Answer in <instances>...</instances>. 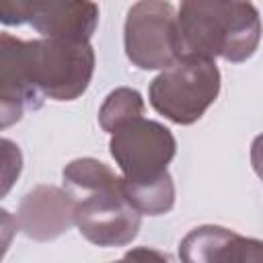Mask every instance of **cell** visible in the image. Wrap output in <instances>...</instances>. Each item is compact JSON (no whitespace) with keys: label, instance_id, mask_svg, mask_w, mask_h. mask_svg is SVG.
I'll return each mask as SVG.
<instances>
[{"label":"cell","instance_id":"6da1fadb","mask_svg":"<svg viewBox=\"0 0 263 263\" xmlns=\"http://www.w3.org/2000/svg\"><path fill=\"white\" fill-rule=\"evenodd\" d=\"M90 41L18 39L0 35V119L2 127L23 119L27 111L43 107L45 99L76 101L95 74Z\"/></svg>","mask_w":263,"mask_h":263},{"label":"cell","instance_id":"7a4b0ae2","mask_svg":"<svg viewBox=\"0 0 263 263\" xmlns=\"http://www.w3.org/2000/svg\"><path fill=\"white\" fill-rule=\"evenodd\" d=\"M261 35L263 23L251 2L187 0L177 8L179 60L222 58L240 64L253 58Z\"/></svg>","mask_w":263,"mask_h":263},{"label":"cell","instance_id":"3957f363","mask_svg":"<svg viewBox=\"0 0 263 263\" xmlns=\"http://www.w3.org/2000/svg\"><path fill=\"white\" fill-rule=\"evenodd\" d=\"M222 76L216 62L179 60L162 70L148 86V99L156 113L177 125H191L216 103Z\"/></svg>","mask_w":263,"mask_h":263},{"label":"cell","instance_id":"277c9868","mask_svg":"<svg viewBox=\"0 0 263 263\" xmlns=\"http://www.w3.org/2000/svg\"><path fill=\"white\" fill-rule=\"evenodd\" d=\"M109 152L127 185H150L171 175L177 140L164 123L140 117L111 136Z\"/></svg>","mask_w":263,"mask_h":263},{"label":"cell","instance_id":"5b68a950","mask_svg":"<svg viewBox=\"0 0 263 263\" xmlns=\"http://www.w3.org/2000/svg\"><path fill=\"white\" fill-rule=\"evenodd\" d=\"M123 47L132 66L140 70L162 72L179 62L175 6L162 0L132 4L123 25Z\"/></svg>","mask_w":263,"mask_h":263},{"label":"cell","instance_id":"8992f818","mask_svg":"<svg viewBox=\"0 0 263 263\" xmlns=\"http://www.w3.org/2000/svg\"><path fill=\"white\" fill-rule=\"evenodd\" d=\"M2 25H29L45 39L90 41L99 25V6L84 0H4Z\"/></svg>","mask_w":263,"mask_h":263},{"label":"cell","instance_id":"52a82bcc","mask_svg":"<svg viewBox=\"0 0 263 263\" xmlns=\"http://www.w3.org/2000/svg\"><path fill=\"white\" fill-rule=\"evenodd\" d=\"M140 226L142 214L125 197L123 181L119 187L76 199V228L97 247H125Z\"/></svg>","mask_w":263,"mask_h":263},{"label":"cell","instance_id":"ba28073f","mask_svg":"<svg viewBox=\"0 0 263 263\" xmlns=\"http://www.w3.org/2000/svg\"><path fill=\"white\" fill-rule=\"evenodd\" d=\"M16 224L33 240H55L76 226V199L55 185H37L18 203Z\"/></svg>","mask_w":263,"mask_h":263},{"label":"cell","instance_id":"9c48e42d","mask_svg":"<svg viewBox=\"0 0 263 263\" xmlns=\"http://www.w3.org/2000/svg\"><path fill=\"white\" fill-rule=\"evenodd\" d=\"M179 259L181 263H263V240L203 224L181 238Z\"/></svg>","mask_w":263,"mask_h":263},{"label":"cell","instance_id":"30bf717a","mask_svg":"<svg viewBox=\"0 0 263 263\" xmlns=\"http://www.w3.org/2000/svg\"><path fill=\"white\" fill-rule=\"evenodd\" d=\"M62 179H64V189L74 199H82L92 193L119 187L123 181L119 175H115V171H111L109 164L90 156L70 160L62 171Z\"/></svg>","mask_w":263,"mask_h":263},{"label":"cell","instance_id":"8fae6325","mask_svg":"<svg viewBox=\"0 0 263 263\" xmlns=\"http://www.w3.org/2000/svg\"><path fill=\"white\" fill-rule=\"evenodd\" d=\"M144 111H146L144 99L136 88L117 86L105 97L99 109V125L113 136L123 125L144 117Z\"/></svg>","mask_w":263,"mask_h":263},{"label":"cell","instance_id":"7c38bea8","mask_svg":"<svg viewBox=\"0 0 263 263\" xmlns=\"http://www.w3.org/2000/svg\"><path fill=\"white\" fill-rule=\"evenodd\" d=\"M123 191L129 203L146 216L168 214L175 205V181L171 175L150 185H127L123 181Z\"/></svg>","mask_w":263,"mask_h":263},{"label":"cell","instance_id":"4fadbf2b","mask_svg":"<svg viewBox=\"0 0 263 263\" xmlns=\"http://www.w3.org/2000/svg\"><path fill=\"white\" fill-rule=\"evenodd\" d=\"M125 263H171L168 255L152 247H134L123 255Z\"/></svg>","mask_w":263,"mask_h":263},{"label":"cell","instance_id":"5bb4252c","mask_svg":"<svg viewBox=\"0 0 263 263\" xmlns=\"http://www.w3.org/2000/svg\"><path fill=\"white\" fill-rule=\"evenodd\" d=\"M251 166L259 179H263V134H259L251 144Z\"/></svg>","mask_w":263,"mask_h":263},{"label":"cell","instance_id":"9a60e30c","mask_svg":"<svg viewBox=\"0 0 263 263\" xmlns=\"http://www.w3.org/2000/svg\"><path fill=\"white\" fill-rule=\"evenodd\" d=\"M113 263H125V261H123V259H119V261H113Z\"/></svg>","mask_w":263,"mask_h":263}]
</instances>
